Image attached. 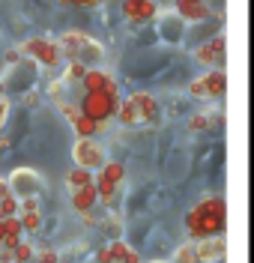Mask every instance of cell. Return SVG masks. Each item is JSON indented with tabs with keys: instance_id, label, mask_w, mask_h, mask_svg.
I'll return each mask as SVG.
<instances>
[{
	"instance_id": "obj_4",
	"label": "cell",
	"mask_w": 254,
	"mask_h": 263,
	"mask_svg": "<svg viewBox=\"0 0 254 263\" xmlns=\"http://www.w3.org/2000/svg\"><path fill=\"white\" fill-rule=\"evenodd\" d=\"M123 177H126V171H123L120 162H105L99 167V177H93V185H96V197L102 203H111V197L120 189Z\"/></svg>"
},
{
	"instance_id": "obj_15",
	"label": "cell",
	"mask_w": 254,
	"mask_h": 263,
	"mask_svg": "<svg viewBox=\"0 0 254 263\" xmlns=\"http://www.w3.org/2000/svg\"><path fill=\"white\" fill-rule=\"evenodd\" d=\"M203 213L206 215H212V218H221V221H227V203H224V197H203L201 203Z\"/></svg>"
},
{
	"instance_id": "obj_38",
	"label": "cell",
	"mask_w": 254,
	"mask_h": 263,
	"mask_svg": "<svg viewBox=\"0 0 254 263\" xmlns=\"http://www.w3.org/2000/svg\"><path fill=\"white\" fill-rule=\"evenodd\" d=\"M0 96H3V81H0Z\"/></svg>"
},
{
	"instance_id": "obj_3",
	"label": "cell",
	"mask_w": 254,
	"mask_h": 263,
	"mask_svg": "<svg viewBox=\"0 0 254 263\" xmlns=\"http://www.w3.org/2000/svg\"><path fill=\"white\" fill-rule=\"evenodd\" d=\"M78 108H81V114L90 117L93 123H105V120H111V117L117 114L120 108V99H108L105 93H84V99L78 102Z\"/></svg>"
},
{
	"instance_id": "obj_33",
	"label": "cell",
	"mask_w": 254,
	"mask_h": 263,
	"mask_svg": "<svg viewBox=\"0 0 254 263\" xmlns=\"http://www.w3.org/2000/svg\"><path fill=\"white\" fill-rule=\"evenodd\" d=\"M186 3H206V0H173V6H186Z\"/></svg>"
},
{
	"instance_id": "obj_29",
	"label": "cell",
	"mask_w": 254,
	"mask_h": 263,
	"mask_svg": "<svg viewBox=\"0 0 254 263\" xmlns=\"http://www.w3.org/2000/svg\"><path fill=\"white\" fill-rule=\"evenodd\" d=\"M60 111H63V117H66L69 123H72V120H75V117L81 114V108H78V105H75V102H60Z\"/></svg>"
},
{
	"instance_id": "obj_8",
	"label": "cell",
	"mask_w": 254,
	"mask_h": 263,
	"mask_svg": "<svg viewBox=\"0 0 254 263\" xmlns=\"http://www.w3.org/2000/svg\"><path fill=\"white\" fill-rule=\"evenodd\" d=\"M194 60L206 69H221L224 66V36H212L209 42H203L194 48Z\"/></svg>"
},
{
	"instance_id": "obj_19",
	"label": "cell",
	"mask_w": 254,
	"mask_h": 263,
	"mask_svg": "<svg viewBox=\"0 0 254 263\" xmlns=\"http://www.w3.org/2000/svg\"><path fill=\"white\" fill-rule=\"evenodd\" d=\"M18 221H21V230L36 233V230L42 228V213H39V210H27V213L18 215Z\"/></svg>"
},
{
	"instance_id": "obj_31",
	"label": "cell",
	"mask_w": 254,
	"mask_h": 263,
	"mask_svg": "<svg viewBox=\"0 0 254 263\" xmlns=\"http://www.w3.org/2000/svg\"><path fill=\"white\" fill-rule=\"evenodd\" d=\"M120 263H141V254H138L135 248H129V251H126V257H123Z\"/></svg>"
},
{
	"instance_id": "obj_6",
	"label": "cell",
	"mask_w": 254,
	"mask_h": 263,
	"mask_svg": "<svg viewBox=\"0 0 254 263\" xmlns=\"http://www.w3.org/2000/svg\"><path fill=\"white\" fill-rule=\"evenodd\" d=\"M72 159H75V167H84V171H99L108 162L102 144H96L93 138H78L72 147Z\"/></svg>"
},
{
	"instance_id": "obj_5",
	"label": "cell",
	"mask_w": 254,
	"mask_h": 263,
	"mask_svg": "<svg viewBox=\"0 0 254 263\" xmlns=\"http://www.w3.org/2000/svg\"><path fill=\"white\" fill-rule=\"evenodd\" d=\"M227 87V78H224V69H206L201 78L188 84V96L194 99H219Z\"/></svg>"
},
{
	"instance_id": "obj_7",
	"label": "cell",
	"mask_w": 254,
	"mask_h": 263,
	"mask_svg": "<svg viewBox=\"0 0 254 263\" xmlns=\"http://www.w3.org/2000/svg\"><path fill=\"white\" fill-rule=\"evenodd\" d=\"M18 51H27V54H33V60H39V63L48 66V69H54V66L63 63V54H60V48H57V42H54V39L33 36V39H27V42H24Z\"/></svg>"
},
{
	"instance_id": "obj_30",
	"label": "cell",
	"mask_w": 254,
	"mask_h": 263,
	"mask_svg": "<svg viewBox=\"0 0 254 263\" xmlns=\"http://www.w3.org/2000/svg\"><path fill=\"white\" fill-rule=\"evenodd\" d=\"M96 263H114V257H111V248L102 246L99 251H96Z\"/></svg>"
},
{
	"instance_id": "obj_14",
	"label": "cell",
	"mask_w": 254,
	"mask_h": 263,
	"mask_svg": "<svg viewBox=\"0 0 254 263\" xmlns=\"http://www.w3.org/2000/svg\"><path fill=\"white\" fill-rule=\"evenodd\" d=\"M105 78H108V72L99 69V66H90L84 72V78H81V87H84V93H99L102 87H105Z\"/></svg>"
},
{
	"instance_id": "obj_34",
	"label": "cell",
	"mask_w": 254,
	"mask_h": 263,
	"mask_svg": "<svg viewBox=\"0 0 254 263\" xmlns=\"http://www.w3.org/2000/svg\"><path fill=\"white\" fill-rule=\"evenodd\" d=\"M75 6H90V0H72Z\"/></svg>"
},
{
	"instance_id": "obj_37",
	"label": "cell",
	"mask_w": 254,
	"mask_h": 263,
	"mask_svg": "<svg viewBox=\"0 0 254 263\" xmlns=\"http://www.w3.org/2000/svg\"><path fill=\"white\" fill-rule=\"evenodd\" d=\"M57 263H72V260H63V257H60V260H57Z\"/></svg>"
},
{
	"instance_id": "obj_1",
	"label": "cell",
	"mask_w": 254,
	"mask_h": 263,
	"mask_svg": "<svg viewBox=\"0 0 254 263\" xmlns=\"http://www.w3.org/2000/svg\"><path fill=\"white\" fill-rule=\"evenodd\" d=\"M57 48H60V54H63L66 60H78V63H84L87 69L102 63V57H105V48H102L99 42H96L93 36L78 33V30L63 33V39L57 42Z\"/></svg>"
},
{
	"instance_id": "obj_23",
	"label": "cell",
	"mask_w": 254,
	"mask_h": 263,
	"mask_svg": "<svg viewBox=\"0 0 254 263\" xmlns=\"http://www.w3.org/2000/svg\"><path fill=\"white\" fill-rule=\"evenodd\" d=\"M6 215H18V200H15V195L0 197V218H6Z\"/></svg>"
},
{
	"instance_id": "obj_13",
	"label": "cell",
	"mask_w": 254,
	"mask_h": 263,
	"mask_svg": "<svg viewBox=\"0 0 254 263\" xmlns=\"http://www.w3.org/2000/svg\"><path fill=\"white\" fill-rule=\"evenodd\" d=\"M96 185L93 182H87V185H81V189H75L72 192V210L75 213H90L93 206H96Z\"/></svg>"
},
{
	"instance_id": "obj_28",
	"label": "cell",
	"mask_w": 254,
	"mask_h": 263,
	"mask_svg": "<svg viewBox=\"0 0 254 263\" xmlns=\"http://www.w3.org/2000/svg\"><path fill=\"white\" fill-rule=\"evenodd\" d=\"M102 93H105L108 99H123V96H120V84H117V78H111V75L105 78V87H102Z\"/></svg>"
},
{
	"instance_id": "obj_27",
	"label": "cell",
	"mask_w": 254,
	"mask_h": 263,
	"mask_svg": "<svg viewBox=\"0 0 254 263\" xmlns=\"http://www.w3.org/2000/svg\"><path fill=\"white\" fill-rule=\"evenodd\" d=\"M209 126H212V120H209L206 114H198V117L188 120V129L191 132H203V129H209Z\"/></svg>"
},
{
	"instance_id": "obj_22",
	"label": "cell",
	"mask_w": 254,
	"mask_h": 263,
	"mask_svg": "<svg viewBox=\"0 0 254 263\" xmlns=\"http://www.w3.org/2000/svg\"><path fill=\"white\" fill-rule=\"evenodd\" d=\"M84 72H87V66L84 63H78V60H69V66H66V75H63V81H78L81 84V78H84Z\"/></svg>"
},
{
	"instance_id": "obj_10",
	"label": "cell",
	"mask_w": 254,
	"mask_h": 263,
	"mask_svg": "<svg viewBox=\"0 0 254 263\" xmlns=\"http://www.w3.org/2000/svg\"><path fill=\"white\" fill-rule=\"evenodd\" d=\"M9 189H12L15 200H24V197H36V189H39V177H36L33 171H27V167H21V171H12V177H9Z\"/></svg>"
},
{
	"instance_id": "obj_32",
	"label": "cell",
	"mask_w": 254,
	"mask_h": 263,
	"mask_svg": "<svg viewBox=\"0 0 254 263\" xmlns=\"http://www.w3.org/2000/svg\"><path fill=\"white\" fill-rule=\"evenodd\" d=\"M18 57H21V51H6V60H9V63H15V60H18Z\"/></svg>"
},
{
	"instance_id": "obj_35",
	"label": "cell",
	"mask_w": 254,
	"mask_h": 263,
	"mask_svg": "<svg viewBox=\"0 0 254 263\" xmlns=\"http://www.w3.org/2000/svg\"><path fill=\"white\" fill-rule=\"evenodd\" d=\"M99 3H102V0H90V6H99Z\"/></svg>"
},
{
	"instance_id": "obj_11",
	"label": "cell",
	"mask_w": 254,
	"mask_h": 263,
	"mask_svg": "<svg viewBox=\"0 0 254 263\" xmlns=\"http://www.w3.org/2000/svg\"><path fill=\"white\" fill-rule=\"evenodd\" d=\"M132 102V108H135L138 114V123H155L159 114H162V108H159V99L150 96V93H132V96H126Z\"/></svg>"
},
{
	"instance_id": "obj_25",
	"label": "cell",
	"mask_w": 254,
	"mask_h": 263,
	"mask_svg": "<svg viewBox=\"0 0 254 263\" xmlns=\"http://www.w3.org/2000/svg\"><path fill=\"white\" fill-rule=\"evenodd\" d=\"M108 248H111V257H114V263H120L132 246H129V242H123V239H111V246H108Z\"/></svg>"
},
{
	"instance_id": "obj_26",
	"label": "cell",
	"mask_w": 254,
	"mask_h": 263,
	"mask_svg": "<svg viewBox=\"0 0 254 263\" xmlns=\"http://www.w3.org/2000/svg\"><path fill=\"white\" fill-rule=\"evenodd\" d=\"M102 230L108 233V236H114V239H120V233H123V224H120L117 215H108V221L102 224Z\"/></svg>"
},
{
	"instance_id": "obj_12",
	"label": "cell",
	"mask_w": 254,
	"mask_h": 263,
	"mask_svg": "<svg viewBox=\"0 0 254 263\" xmlns=\"http://www.w3.org/2000/svg\"><path fill=\"white\" fill-rule=\"evenodd\" d=\"M155 12H159V3L155 0H123V15H126V21H132V24H144Z\"/></svg>"
},
{
	"instance_id": "obj_18",
	"label": "cell",
	"mask_w": 254,
	"mask_h": 263,
	"mask_svg": "<svg viewBox=\"0 0 254 263\" xmlns=\"http://www.w3.org/2000/svg\"><path fill=\"white\" fill-rule=\"evenodd\" d=\"M87 182H93V171H84V167H72V171H69V177H66L69 192L81 189V185H87Z\"/></svg>"
},
{
	"instance_id": "obj_21",
	"label": "cell",
	"mask_w": 254,
	"mask_h": 263,
	"mask_svg": "<svg viewBox=\"0 0 254 263\" xmlns=\"http://www.w3.org/2000/svg\"><path fill=\"white\" fill-rule=\"evenodd\" d=\"M173 263H198V251H194V242H186V246L177 248V254H173Z\"/></svg>"
},
{
	"instance_id": "obj_9",
	"label": "cell",
	"mask_w": 254,
	"mask_h": 263,
	"mask_svg": "<svg viewBox=\"0 0 254 263\" xmlns=\"http://www.w3.org/2000/svg\"><path fill=\"white\" fill-rule=\"evenodd\" d=\"M194 251H198V263H219L227 254V239H224V233L198 239L194 242Z\"/></svg>"
},
{
	"instance_id": "obj_36",
	"label": "cell",
	"mask_w": 254,
	"mask_h": 263,
	"mask_svg": "<svg viewBox=\"0 0 254 263\" xmlns=\"http://www.w3.org/2000/svg\"><path fill=\"white\" fill-rule=\"evenodd\" d=\"M0 242H3V221H0Z\"/></svg>"
},
{
	"instance_id": "obj_17",
	"label": "cell",
	"mask_w": 254,
	"mask_h": 263,
	"mask_svg": "<svg viewBox=\"0 0 254 263\" xmlns=\"http://www.w3.org/2000/svg\"><path fill=\"white\" fill-rule=\"evenodd\" d=\"M72 129L78 132V138H96V135H99V123H93L90 117L78 114L72 120Z\"/></svg>"
},
{
	"instance_id": "obj_24",
	"label": "cell",
	"mask_w": 254,
	"mask_h": 263,
	"mask_svg": "<svg viewBox=\"0 0 254 263\" xmlns=\"http://www.w3.org/2000/svg\"><path fill=\"white\" fill-rule=\"evenodd\" d=\"M60 260V254L54 251V248H42V251H33V257L30 263H57Z\"/></svg>"
},
{
	"instance_id": "obj_2",
	"label": "cell",
	"mask_w": 254,
	"mask_h": 263,
	"mask_svg": "<svg viewBox=\"0 0 254 263\" xmlns=\"http://www.w3.org/2000/svg\"><path fill=\"white\" fill-rule=\"evenodd\" d=\"M224 224H227V221L206 215L198 203H194V206L186 213V230H188V236H191V242L206 239V236H219V233H224Z\"/></svg>"
},
{
	"instance_id": "obj_20",
	"label": "cell",
	"mask_w": 254,
	"mask_h": 263,
	"mask_svg": "<svg viewBox=\"0 0 254 263\" xmlns=\"http://www.w3.org/2000/svg\"><path fill=\"white\" fill-rule=\"evenodd\" d=\"M33 251H36V248L30 246V242H24V239H21V242H18V246L12 248L9 254H12V263H30V257H33Z\"/></svg>"
},
{
	"instance_id": "obj_39",
	"label": "cell",
	"mask_w": 254,
	"mask_h": 263,
	"mask_svg": "<svg viewBox=\"0 0 254 263\" xmlns=\"http://www.w3.org/2000/svg\"><path fill=\"white\" fill-rule=\"evenodd\" d=\"M60 3H72V0H60Z\"/></svg>"
},
{
	"instance_id": "obj_16",
	"label": "cell",
	"mask_w": 254,
	"mask_h": 263,
	"mask_svg": "<svg viewBox=\"0 0 254 263\" xmlns=\"http://www.w3.org/2000/svg\"><path fill=\"white\" fill-rule=\"evenodd\" d=\"M177 12L183 15V21H203L209 15V6L206 3H186V6H177Z\"/></svg>"
}]
</instances>
